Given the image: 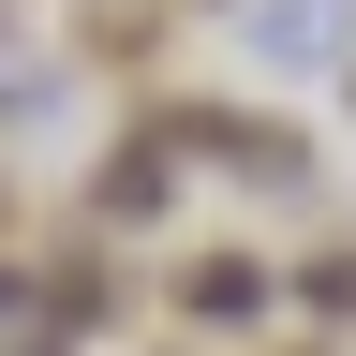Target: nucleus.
Listing matches in <instances>:
<instances>
[{
  "label": "nucleus",
  "instance_id": "f03ea898",
  "mask_svg": "<svg viewBox=\"0 0 356 356\" xmlns=\"http://www.w3.org/2000/svg\"><path fill=\"white\" fill-rule=\"evenodd\" d=\"M163 312L178 327H267V312H282V282H267V252H238V238H208V252H178V282H163Z\"/></svg>",
  "mask_w": 356,
  "mask_h": 356
},
{
  "label": "nucleus",
  "instance_id": "20e7f679",
  "mask_svg": "<svg viewBox=\"0 0 356 356\" xmlns=\"http://www.w3.org/2000/svg\"><path fill=\"white\" fill-rule=\"evenodd\" d=\"M163 30H178V0H74V60H104V74H149Z\"/></svg>",
  "mask_w": 356,
  "mask_h": 356
},
{
  "label": "nucleus",
  "instance_id": "f257e3e1",
  "mask_svg": "<svg viewBox=\"0 0 356 356\" xmlns=\"http://www.w3.org/2000/svg\"><path fill=\"white\" fill-rule=\"evenodd\" d=\"M178 193H193V149H178V89H149V104H134V134L89 163V222L119 238V222H163Z\"/></svg>",
  "mask_w": 356,
  "mask_h": 356
},
{
  "label": "nucleus",
  "instance_id": "7ed1b4c3",
  "mask_svg": "<svg viewBox=\"0 0 356 356\" xmlns=\"http://www.w3.org/2000/svg\"><path fill=\"white\" fill-rule=\"evenodd\" d=\"M238 44H252V60H341V44H356V0H238Z\"/></svg>",
  "mask_w": 356,
  "mask_h": 356
},
{
  "label": "nucleus",
  "instance_id": "39448f33",
  "mask_svg": "<svg viewBox=\"0 0 356 356\" xmlns=\"http://www.w3.org/2000/svg\"><path fill=\"white\" fill-rule=\"evenodd\" d=\"M341 104H356V44H341Z\"/></svg>",
  "mask_w": 356,
  "mask_h": 356
}]
</instances>
